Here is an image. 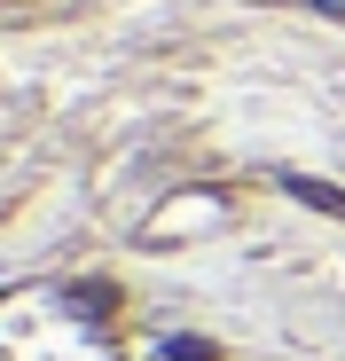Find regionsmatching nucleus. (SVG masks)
<instances>
[{
    "label": "nucleus",
    "mask_w": 345,
    "mask_h": 361,
    "mask_svg": "<svg viewBox=\"0 0 345 361\" xmlns=\"http://www.w3.org/2000/svg\"><path fill=\"white\" fill-rule=\"evenodd\" d=\"M291 197H306V204H322V212H337V220H345V197H337V189H322V180H291Z\"/></svg>",
    "instance_id": "1"
}]
</instances>
